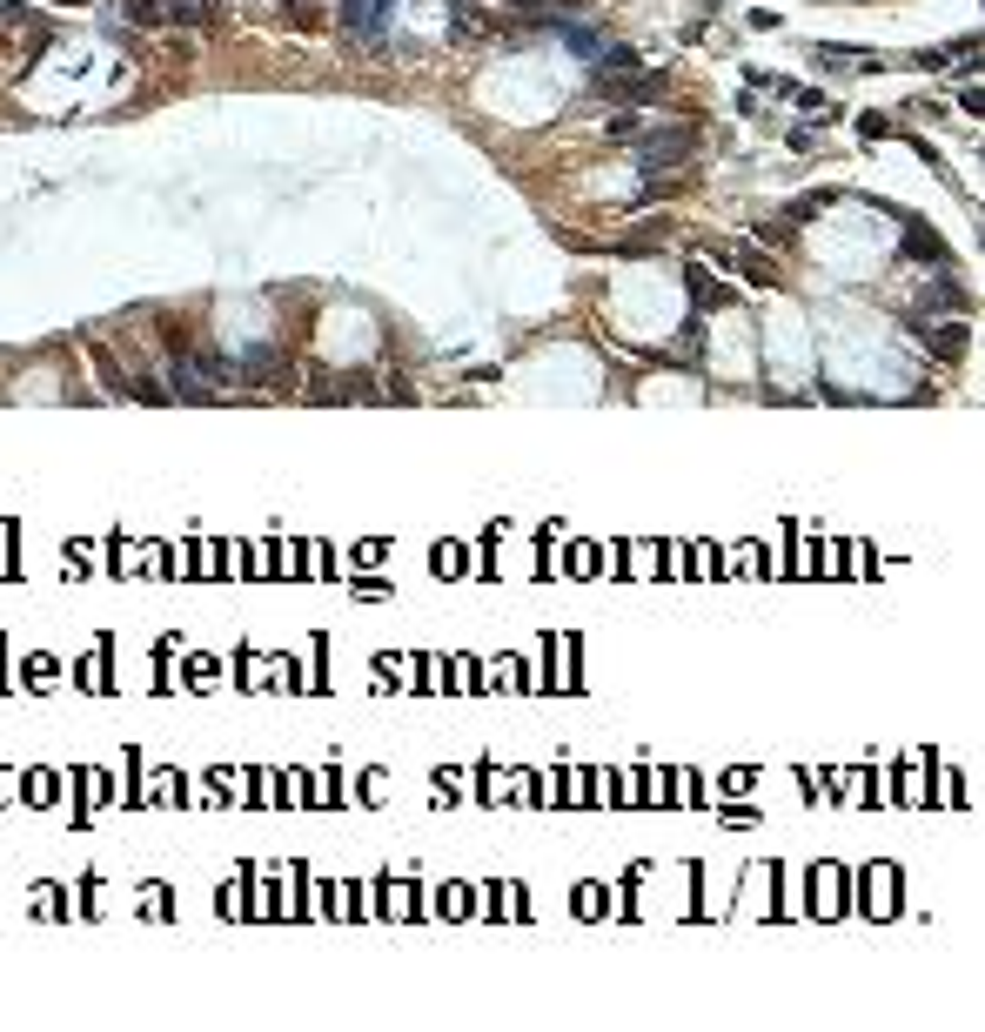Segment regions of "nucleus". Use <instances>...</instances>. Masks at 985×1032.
<instances>
[{"mask_svg":"<svg viewBox=\"0 0 985 1032\" xmlns=\"http://www.w3.org/2000/svg\"><path fill=\"white\" fill-rule=\"evenodd\" d=\"M691 155H697V128H691V121H677V128H650V135L637 141V168H644V175H650V168L664 175V168H677V161H691Z\"/></svg>","mask_w":985,"mask_h":1032,"instance_id":"1","label":"nucleus"},{"mask_svg":"<svg viewBox=\"0 0 985 1032\" xmlns=\"http://www.w3.org/2000/svg\"><path fill=\"white\" fill-rule=\"evenodd\" d=\"M389 14H396V0H336V21L362 41H382L389 34Z\"/></svg>","mask_w":985,"mask_h":1032,"instance_id":"2","label":"nucleus"},{"mask_svg":"<svg viewBox=\"0 0 985 1032\" xmlns=\"http://www.w3.org/2000/svg\"><path fill=\"white\" fill-rule=\"evenodd\" d=\"M905 329H912V336L925 342V349H932V356H939V362H959L965 349H972V329H965V322H945V329H939V322H925V315H912Z\"/></svg>","mask_w":985,"mask_h":1032,"instance_id":"3","label":"nucleus"},{"mask_svg":"<svg viewBox=\"0 0 985 1032\" xmlns=\"http://www.w3.org/2000/svg\"><path fill=\"white\" fill-rule=\"evenodd\" d=\"M664 94V74H597V101H657Z\"/></svg>","mask_w":985,"mask_h":1032,"instance_id":"4","label":"nucleus"},{"mask_svg":"<svg viewBox=\"0 0 985 1032\" xmlns=\"http://www.w3.org/2000/svg\"><path fill=\"white\" fill-rule=\"evenodd\" d=\"M905 255H912V262H932V269H945V262H952V248H945L932 228H918V222L905 228Z\"/></svg>","mask_w":985,"mask_h":1032,"instance_id":"5","label":"nucleus"},{"mask_svg":"<svg viewBox=\"0 0 985 1032\" xmlns=\"http://www.w3.org/2000/svg\"><path fill=\"white\" fill-rule=\"evenodd\" d=\"M637 68H644V54H637V47L604 41V54H597V74H637Z\"/></svg>","mask_w":985,"mask_h":1032,"instance_id":"6","label":"nucleus"},{"mask_svg":"<svg viewBox=\"0 0 985 1032\" xmlns=\"http://www.w3.org/2000/svg\"><path fill=\"white\" fill-rule=\"evenodd\" d=\"M161 14H168L175 27H208V21H215V7H208V0H168Z\"/></svg>","mask_w":985,"mask_h":1032,"instance_id":"7","label":"nucleus"},{"mask_svg":"<svg viewBox=\"0 0 985 1032\" xmlns=\"http://www.w3.org/2000/svg\"><path fill=\"white\" fill-rule=\"evenodd\" d=\"M731 262H738V275H744V282H764V289H771V282H778V269H771V262H764V255H751V248H738V255H731Z\"/></svg>","mask_w":985,"mask_h":1032,"instance_id":"8","label":"nucleus"},{"mask_svg":"<svg viewBox=\"0 0 985 1032\" xmlns=\"http://www.w3.org/2000/svg\"><path fill=\"white\" fill-rule=\"evenodd\" d=\"M490 14H483V7H470V0H456V34H490Z\"/></svg>","mask_w":985,"mask_h":1032,"instance_id":"9","label":"nucleus"},{"mask_svg":"<svg viewBox=\"0 0 985 1032\" xmlns=\"http://www.w3.org/2000/svg\"><path fill=\"white\" fill-rule=\"evenodd\" d=\"M684 282H691V295H697V302H704V309H724V302H731V289H717V282H704V275H684Z\"/></svg>","mask_w":985,"mask_h":1032,"instance_id":"10","label":"nucleus"},{"mask_svg":"<svg viewBox=\"0 0 985 1032\" xmlns=\"http://www.w3.org/2000/svg\"><path fill=\"white\" fill-rule=\"evenodd\" d=\"M128 21H135V27H161L168 14H161V0H128Z\"/></svg>","mask_w":985,"mask_h":1032,"instance_id":"11","label":"nucleus"},{"mask_svg":"<svg viewBox=\"0 0 985 1032\" xmlns=\"http://www.w3.org/2000/svg\"><path fill=\"white\" fill-rule=\"evenodd\" d=\"M315 14H322V0H289V21L295 27H315Z\"/></svg>","mask_w":985,"mask_h":1032,"instance_id":"12","label":"nucleus"},{"mask_svg":"<svg viewBox=\"0 0 985 1032\" xmlns=\"http://www.w3.org/2000/svg\"><path fill=\"white\" fill-rule=\"evenodd\" d=\"M825 54V68H858V47H818Z\"/></svg>","mask_w":985,"mask_h":1032,"instance_id":"13","label":"nucleus"},{"mask_svg":"<svg viewBox=\"0 0 985 1032\" xmlns=\"http://www.w3.org/2000/svg\"><path fill=\"white\" fill-rule=\"evenodd\" d=\"M74 7H81V0H74Z\"/></svg>","mask_w":985,"mask_h":1032,"instance_id":"14","label":"nucleus"}]
</instances>
